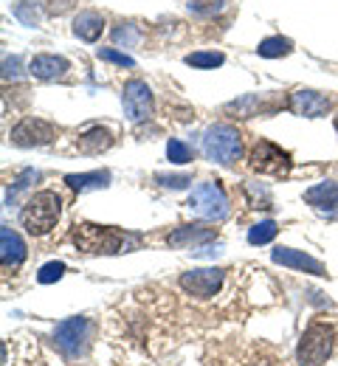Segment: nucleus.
Instances as JSON below:
<instances>
[{"mask_svg":"<svg viewBox=\"0 0 338 366\" xmlns=\"http://www.w3.org/2000/svg\"><path fill=\"white\" fill-rule=\"evenodd\" d=\"M90 333H93L90 319H85V316H71V319L59 321L56 330H54L56 350H59L65 358H79V355H85L87 347H90Z\"/></svg>","mask_w":338,"mask_h":366,"instance_id":"6","label":"nucleus"},{"mask_svg":"<svg viewBox=\"0 0 338 366\" xmlns=\"http://www.w3.org/2000/svg\"><path fill=\"white\" fill-rule=\"evenodd\" d=\"M333 347H336V330L330 324L313 321L302 333V341H299V350H296V361H299V366L327 364V358L333 355Z\"/></svg>","mask_w":338,"mask_h":366,"instance_id":"4","label":"nucleus"},{"mask_svg":"<svg viewBox=\"0 0 338 366\" xmlns=\"http://www.w3.org/2000/svg\"><path fill=\"white\" fill-rule=\"evenodd\" d=\"M223 273L226 271H220V268L186 271V273H181V288L195 299H212L223 285Z\"/></svg>","mask_w":338,"mask_h":366,"instance_id":"10","label":"nucleus"},{"mask_svg":"<svg viewBox=\"0 0 338 366\" xmlns=\"http://www.w3.org/2000/svg\"><path fill=\"white\" fill-rule=\"evenodd\" d=\"M215 237V228L203 225H181L175 234H169V245H183V242H206Z\"/></svg>","mask_w":338,"mask_h":366,"instance_id":"19","label":"nucleus"},{"mask_svg":"<svg viewBox=\"0 0 338 366\" xmlns=\"http://www.w3.org/2000/svg\"><path fill=\"white\" fill-rule=\"evenodd\" d=\"M0 259H3V268L14 271L25 262V242L17 231H11L8 225L0 228Z\"/></svg>","mask_w":338,"mask_h":366,"instance_id":"13","label":"nucleus"},{"mask_svg":"<svg viewBox=\"0 0 338 366\" xmlns=\"http://www.w3.org/2000/svg\"><path fill=\"white\" fill-rule=\"evenodd\" d=\"M336 130H338V116H336Z\"/></svg>","mask_w":338,"mask_h":366,"instance_id":"33","label":"nucleus"},{"mask_svg":"<svg viewBox=\"0 0 338 366\" xmlns=\"http://www.w3.org/2000/svg\"><path fill=\"white\" fill-rule=\"evenodd\" d=\"M138 37H141V34H138V28H135L133 23H121V25L113 31V40H116V42H124V45H135Z\"/></svg>","mask_w":338,"mask_h":366,"instance_id":"29","label":"nucleus"},{"mask_svg":"<svg viewBox=\"0 0 338 366\" xmlns=\"http://www.w3.org/2000/svg\"><path fill=\"white\" fill-rule=\"evenodd\" d=\"M104 31V17L99 11H79L73 17V34L85 42H96Z\"/></svg>","mask_w":338,"mask_h":366,"instance_id":"16","label":"nucleus"},{"mask_svg":"<svg viewBox=\"0 0 338 366\" xmlns=\"http://www.w3.org/2000/svg\"><path fill=\"white\" fill-rule=\"evenodd\" d=\"M226 0H189V11L192 14H200V17H212L217 11H223Z\"/></svg>","mask_w":338,"mask_h":366,"instance_id":"27","label":"nucleus"},{"mask_svg":"<svg viewBox=\"0 0 338 366\" xmlns=\"http://www.w3.org/2000/svg\"><path fill=\"white\" fill-rule=\"evenodd\" d=\"M167 158L172 164H189L192 161V147H186L181 138H169L167 144Z\"/></svg>","mask_w":338,"mask_h":366,"instance_id":"25","label":"nucleus"},{"mask_svg":"<svg viewBox=\"0 0 338 366\" xmlns=\"http://www.w3.org/2000/svg\"><path fill=\"white\" fill-rule=\"evenodd\" d=\"M68 68H71V62L56 54H37L28 62V73L37 79H59L68 73Z\"/></svg>","mask_w":338,"mask_h":366,"instance_id":"14","label":"nucleus"},{"mask_svg":"<svg viewBox=\"0 0 338 366\" xmlns=\"http://www.w3.org/2000/svg\"><path fill=\"white\" fill-rule=\"evenodd\" d=\"M277 223L274 220H262V223H257V225H251L248 228V242L251 245H265V242H271L274 237H277Z\"/></svg>","mask_w":338,"mask_h":366,"instance_id":"21","label":"nucleus"},{"mask_svg":"<svg viewBox=\"0 0 338 366\" xmlns=\"http://www.w3.org/2000/svg\"><path fill=\"white\" fill-rule=\"evenodd\" d=\"M248 167H251L254 172H260V175L282 178V175L291 172L294 161H291V155H288L282 147H277L274 141H257V147H254L251 155H248Z\"/></svg>","mask_w":338,"mask_h":366,"instance_id":"7","label":"nucleus"},{"mask_svg":"<svg viewBox=\"0 0 338 366\" xmlns=\"http://www.w3.org/2000/svg\"><path fill=\"white\" fill-rule=\"evenodd\" d=\"M59 217H62V197L51 189H42L25 200V206L20 211V225L31 237H45L56 228Z\"/></svg>","mask_w":338,"mask_h":366,"instance_id":"2","label":"nucleus"},{"mask_svg":"<svg viewBox=\"0 0 338 366\" xmlns=\"http://www.w3.org/2000/svg\"><path fill=\"white\" fill-rule=\"evenodd\" d=\"M203 153L212 164L220 167H231L234 161H240L243 155V138L237 133V127L231 124H212L203 133Z\"/></svg>","mask_w":338,"mask_h":366,"instance_id":"3","label":"nucleus"},{"mask_svg":"<svg viewBox=\"0 0 338 366\" xmlns=\"http://www.w3.org/2000/svg\"><path fill=\"white\" fill-rule=\"evenodd\" d=\"M155 181L161 183L164 189H186L192 178L189 175H155Z\"/></svg>","mask_w":338,"mask_h":366,"instance_id":"30","label":"nucleus"},{"mask_svg":"<svg viewBox=\"0 0 338 366\" xmlns=\"http://www.w3.org/2000/svg\"><path fill=\"white\" fill-rule=\"evenodd\" d=\"M14 17L23 23V25H40V6H37V0H20L17 6H14Z\"/></svg>","mask_w":338,"mask_h":366,"instance_id":"22","label":"nucleus"},{"mask_svg":"<svg viewBox=\"0 0 338 366\" xmlns=\"http://www.w3.org/2000/svg\"><path fill=\"white\" fill-rule=\"evenodd\" d=\"M226 110H237L243 119H248V116H257V110H262V102H260V96H243V99L226 105Z\"/></svg>","mask_w":338,"mask_h":366,"instance_id":"24","label":"nucleus"},{"mask_svg":"<svg viewBox=\"0 0 338 366\" xmlns=\"http://www.w3.org/2000/svg\"><path fill=\"white\" fill-rule=\"evenodd\" d=\"M76 251L99 256V254H130L144 245V237L135 231H124L116 225H96V223H76L71 231Z\"/></svg>","mask_w":338,"mask_h":366,"instance_id":"1","label":"nucleus"},{"mask_svg":"<svg viewBox=\"0 0 338 366\" xmlns=\"http://www.w3.org/2000/svg\"><path fill=\"white\" fill-rule=\"evenodd\" d=\"M271 259L277 265H285V268H294V271H305V273H313V276H327V268L316 256H310L305 251H296V248L279 245V248L271 251Z\"/></svg>","mask_w":338,"mask_h":366,"instance_id":"11","label":"nucleus"},{"mask_svg":"<svg viewBox=\"0 0 338 366\" xmlns=\"http://www.w3.org/2000/svg\"><path fill=\"white\" fill-rule=\"evenodd\" d=\"M183 62L192 65V68H217V65L226 62V57H223L220 51H195V54H189Z\"/></svg>","mask_w":338,"mask_h":366,"instance_id":"23","label":"nucleus"},{"mask_svg":"<svg viewBox=\"0 0 338 366\" xmlns=\"http://www.w3.org/2000/svg\"><path fill=\"white\" fill-rule=\"evenodd\" d=\"M71 3H73V0H51V11H54V14H59V11H65Z\"/></svg>","mask_w":338,"mask_h":366,"instance_id":"32","label":"nucleus"},{"mask_svg":"<svg viewBox=\"0 0 338 366\" xmlns=\"http://www.w3.org/2000/svg\"><path fill=\"white\" fill-rule=\"evenodd\" d=\"M189 211L203 217V220H212V223H220L229 217V194L223 191V186L217 181H206L198 183L186 200Z\"/></svg>","mask_w":338,"mask_h":366,"instance_id":"5","label":"nucleus"},{"mask_svg":"<svg viewBox=\"0 0 338 366\" xmlns=\"http://www.w3.org/2000/svg\"><path fill=\"white\" fill-rule=\"evenodd\" d=\"M65 276V262H48L37 271V282L40 285H51V282H59Z\"/></svg>","mask_w":338,"mask_h":366,"instance_id":"26","label":"nucleus"},{"mask_svg":"<svg viewBox=\"0 0 338 366\" xmlns=\"http://www.w3.org/2000/svg\"><path fill=\"white\" fill-rule=\"evenodd\" d=\"M65 183L73 191H90V189H104L110 186V172L96 170V172H82V175H65Z\"/></svg>","mask_w":338,"mask_h":366,"instance_id":"18","label":"nucleus"},{"mask_svg":"<svg viewBox=\"0 0 338 366\" xmlns=\"http://www.w3.org/2000/svg\"><path fill=\"white\" fill-rule=\"evenodd\" d=\"M291 51H294V42H291L288 37H265V40L260 42V48H257V54H260V57H265V59L288 57Z\"/></svg>","mask_w":338,"mask_h":366,"instance_id":"20","label":"nucleus"},{"mask_svg":"<svg viewBox=\"0 0 338 366\" xmlns=\"http://www.w3.org/2000/svg\"><path fill=\"white\" fill-rule=\"evenodd\" d=\"M110 144H113V136H110V130H104V127H90V130L82 133L79 141H76L79 153H87V155H96V153L107 150Z\"/></svg>","mask_w":338,"mask_h":366,"instance_id":"17","label":"nucleus"},{"mask_svg":"<svg viewBox=\"0 0 338 366\" xmlns=\"http://www.w3.org/2000/svg\"><path fill=\"white\" fill-rule=\"evenodd\" d=\"M288 107L296 113V116H305V119H319L330 110V99L319 90H294L291 99H288Z\"/></svg>","mask_w":338,"mask_h":366,"instance_id":"12","label":"nucleus"},{"mask_svg":"<svg viewBox=\"0 0 338 366\" xmlns=\"http://www.w3.org/2000/svg\"><path fill=\"white\" fill-rule=\"evenodd\" d=\"M305 203H310L319 211H336L338 208V181H322L305 191Z\"/></svg>","mask_w":338,"mask_h":366,"instance_id":"15","label":"nucleus"},{"mask_svg":"<svg viewBox=\"0 0 338 366\" xmlns=\"http://www.w3.org/2000/svg\"><path fill=\"white\" fill-rule=\"evenodd\" d=\"M96 57H99V59H104V62L121 65V68H133V65H135V62H133V57H127V54H121V51H116V48H99V51H96Z\"/></svg>","mask_w":338,"mask_h":366,"instance_id":"28","label":"nucleus"},{"mask_svg":"<svg viewBox=\"0 0 338 366\" xmlns=\"http://www.w3.org/2000/svg\"><path fill=\"white\" fill-rule=\"evenodd\" d=\"M121 105H124V116L138 124L144 119L152 116V90L144 79H130L121 90Z\"/></svg>","mask_w":338,"mask_h":366,"instance_id":"8","label":"nucleus"},{"mask_svg":"<svg viewBox=\"0 0 338 366\" xmlns=\"http://www.w3.org/2000/svg\"><path fill=\"white\" fill-rule=\"evenodd\" d=\"M11 144L14 147H42V144H51L56 138V127L45 119H23L14 130H11Z\"/></svg>","mask_w":338,"mask_h":366,"instance_id":"9","label":"nucleus"},{"mask_svg":"<svg viewBox=\"0 0 338 366\" xmlns=\"http://www.w3.org/2000/svg\"><path fill=\"white\" fill-rule=\"evenodd\" d=\"M17 68H20V59H17V57H11V59L6 57V59H3V76H6V79H14V76H17Z\"/></svg>","mask_w":338,"mask_h":366,"instance_id":"31","label":"nucleus"}]
</instances>
